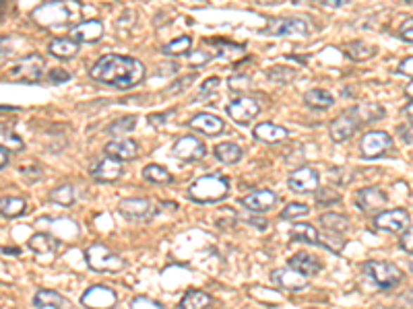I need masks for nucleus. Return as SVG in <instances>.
Listing matches in <instances>:
<instances>
[{
  "instance_id": "nucleus-8",
  "label": "nucleus",
  "mask_w": 413,
  "mask_h": 309,
  "mask_svg": "<svg viewBox=\"0 0 413 309\" xmlns=\"http://www.w3.org/2000/svg\"><path fill=\"white\" fill-rule=\"evenodd\" d=\"M310 23L300 17H277L271 19L269 25L262 29L265 35L286 37V35H310Z\"/></svg>"
},
{
  "instance_id": "nucleus-43",
  "label": "nucleus",
  "mask_w": 413,
  "mask_h": 309,
  "mask_svg": "<svg viewBox=\"0 0 413 309\" xmlns=\"http://www.w3.org/2000/svg\"><path fill=\"white\" fill-rule=\"evenodd\" d=\"M130 309H165L159 301L151 299V297H145V295H139L130 301Z\"/></svg>"
},
{
  "instance_id": "nucleus-6",
  "label": "nucleus",
  "mask_w": 413,
  "mask_h": 309,
  "mask_svg": "<svg viewBox=\"0 0 413 309\" xmlns=\"http://www.w3.org/2000/svg\"><path fill=\"white\" fill-rule=\"evenodd\" d=\"M44 66H46L44 58L37 56V54H32V56L19 60L8 68L6 81H11V83H27V85L37 83L44 77Z\"/></svg>"
},
{
  "instance_id": "nucleus-27",
  "label": "nucleus",
  "mask_w": 413,
  "mask_h": 309,
  "mask_svg": "<svg viewBox=\"0 0 413 309\" xmlns=\"http://www.w3.org/2000/svg\"><path fill=\"white\" fill-rule=\"evenodd\" d=\"M289 239L300 242V244H308V246H320V233L310 223H296L289 229Z\"/></svg>"
},
{
  "instance_id": "nucleus-49",
  "label": "nucleus",
  "mask_w": 413,
  "mask_h": 309,
  "mask_svg": "<svg viewBox=\"0 0 413 309\" xmlns=\"http://www.w3.org/2000/svg\"><path fill=\"white\" fill-rule=\"evenodd\" d=\"M320 6H326V8H343L348 6L351 0H314Z\"/></svg>"
},
{
  "instance_id": "nucleus-9",
  "label": "nucleus",
  "mask_w": 413,
  "mask_h": 309,
  "mask_svg": "<svg viewBox=\"0 0 413 309\" xmlns=\"http://www.w3.org/2000/svg\"><path fill=\"white\" fill-rule=\"evenodd\" d=\"M81 305L85 309H114L118 305V295L106 284H94L81 295Z\"/></svg>"
},
{
  "instance_id": "nucleus-55",
  "label": "nucleus",
  "mask_w": 413,
  "mask_h": 309,
  "mask_svg": "<svg viewBox=\"0 0 413 309\" xmlns=\"http://www.w3.org/2000/svg\"><path fill=\"white\" fill-rule=\"evenodd\" d=\"M403 112H405V114H407L409 118H413V101H412V103H407V105H405V110H403Z\"/></svg>"
},
{
  "instance_id": "nucleus-13",
  "label": "nucleus",
  "mask_w": 413,
  "mask_h": 309,
  "mask_svg": "<svg viewBox=\"0 0 413 309\" xmlns=\"http://www.w3.org/2000/svg\"><path fill=\"white\" fill-rule=\"evenodd\" d=\"M260 114V103L256 101L255 97H248V95H242L238 99H234L229 105H227V116L234 120V122L250 124L256 116Z\"/></svg>"
},
{
  "instance_id": "nucleus-47",
  "label": "nucleus",
  "mask_w": 413,
  "mask_h": 309,
  "mask_svg": "<svg viewBox=\"0 0 413 309\" xmlns=\"http://www.w3.org/2000/svg\"><path fill=\"white\" fill-rule=\"evenodd\" d=\"M48 79H50V83H66V81H70V72H66L63 68H54L48 74Z\"/></svg>"
},
{
  "instance_id": "nucleus-42",
  "label": "nucleus",
  "mask_w": 413,
  "mask_h": 309,
  "mask_svg": "<svg viewBox=\"0 0 413 309\" xmlns=\"http://www.w3.org/2000/svg\"><path fill=\"white\" fill-rule=\"evenodd\" d=\"M2 147H6L8 151H21L25 145H23V140H21L15 132L2 128Z\"/></svg>"
},
{
  "instance_id": "nucleus-5",
  "label": "nucleus",
  "mask_w": 413,
  "mask_h": 309,
  "mask_svg": "<svg viewBox=\"0 0 413 309\" xmlns=\"http://www.w3.org/2000/svg\"><path fill=\"white\" fill-rule=\"evenodd\" d=\"M364 275L382 291H388V289L397 287L403 280V270H399V266H395L393 262H386V260L366 262L364 264Z\"/></svg>"
},
{
  "instance_id": "nucleus-40",
  "label": "nucleus",
  "mask_w": 413,
  "mask_h": 309,
  "mask_svg": "<svg viewBox=\"0 0 413 309\" xmlns=\"http://www.w3.org/2000/svg\"><path fill=\"white\" fill-rule=\"evenodd\" d=\"M310 213V206L308 204H302V202H289L286 209L279 213L281 221H298L302 216H308Z\"/></svg>"
},
{
  "instance_id": "nucleus-24",
  "label": "nucleus",
  "mask_w": 413,
  "mask_h": 309,
  "mask_svg": "<svg viewBox=\"0 0 413 309\" xmlns=\"http://www.w3.org/2000/svg\"><path fill=\"white\" fill-rule=\"evenodd\" d=\"M118 213L125 216V218L139 221V218H145V216L151 213V202L147 198H125L118 204Z\"/></svg>"
},
{
  "instance_id": "nucleus-48",
  "label": "nucleus",
  "mask_w": 413,
  "mask_h": 309,
  "mask_svg": "<svg viewBox=\"0 0 413 309\" xmlns=\"http://www.w3.org/2000/svg\"><path fill=\"white\" fill-rule=\"evenodd\" d=\"M192 81H194V74H191V77H184L182 81H178V83H174V85L170 87L167 95H172V93H182L186 85H192Z\"/></svg>"
},
{
  "instance_id": "nucleus-17",
  "label": "nucleus",
  "mask_w": 413,
  "mask_h": 309,
  "mask_svg": "<svg viewBox=\"0 0 413 309\" xmlns=\"http://www.w3.org/2000/svg\"><path fill=\"white\" fill-rule=\"evenodd\" d=\"M277 200H279V196L273 190H255V192L246 194L244 198H240V204L246 211L260 215V213H269L277 204Z\"/></svg>"
},
{
  "instance_id": "nucleus-7",
  "label": "nucleus",
  "mask_w": 413,
  "mask_h": 309,
  "mask_svg": "<svg viewBox=\"0 0 413 309\" xmlns=\"http://www.w3.org/2000/svg\"><path fill=\"white\" fill-rule=\"evenodd\" d=\"M393 147H395L393 136L384 130H370L360 140V151L366 159H379L388 151H393Z\"/></svg>"
},
{
  "instance_id": "nucleus-22",
  "label": "nucleus",
  "mask_w": 413,
  "mask_h": 309,
  "mask_svg": "<svg viewBox=\"0 0 413 309\" xmlns=\"http://www.w3.org/2000/svg\"><path fill=\"white\" fill-rule=\"evenodd\" d=\"M101 35H103V25L97 19L83 21V23H79L70 29V37H75L79 44H96V41H99Z\"/></svg>"
},
{
  "instance_id": "nucleus-35",
  "label": "nucleus",
  "mask_w": 413,
  "mask_h": 309,
  "mask_svg": "<svg viewBox=\"0 0 413 309\" xmlns=\"http://www.w3.org/2000/svg\"><path fill=\"white\" fill-rule=\"evenodd\" d=\"M27 246L33 251H37V254H50V251H54V249L61 247V242L56 237L48 235V233H33Z\"/></svg>"
},
{
  "instance_id": "nucleus-23",
  "label": "nucleus",
  "mask_w": 413,
  "mask_h": 309,
  "mask_svg": "<svg viewBox=\"0 0 413 309\" xmlns=\"http://www.w3.org/2000/svg\"><path fill=\"white\" fill-rule=\"evenodd\" d=\"M255 138H258L260 143H269V145H275V143H281L289 136V130L279 126V124L273 122H260L256 124L255 130H253Z\"/></svg>"
},
{
  "instance_id": "nucleus-26",
  "label": "nucleus",
  "mask_w": 413,
  "mask_h": 309,
  "mask_svg": "<svg viewBox=\"0 0 413 309\" xmlns=\"http://www.w3.org/2000/svg\"><path fill=\"white\" fill-rule=\"evenodd\" d=\"M81 44L75 37H58L48 46V52L58 60H70L79 54Z\"/></svg>"
},
{
  "instance_id": "nucleus-15",
  "label": "nucleus",
  "mask_w": 413,
  "mask_h": 309,
  "mask_svg": "<svg viewBox=\"0 0 413 309\" xmlns=\"http://www.w3.org/2000/svg\"><path fill=\"white\" fill-rule=\"evenodd\" d=\"M174 157H178L180 161H186V163H194V161H201L205 154H207V147L201 138L186 134V136H180L176 143H174Z\"/></svg>"
},
{
  "instance_id": "nucleus-31",
  "label": "nucleus",
  "mask_w": 413,
  "mask_h": 309,
  "mask_svg": "<svg viewBox=\"0 0 413 309\" xmlns=\"http://www.w3.org/2000/svg\"><path fill=\"white\" fill-rule=\"evenodd\" d=\"M50 200H52L54 204H58V206L68 209V206H72V204L77 202V188L70 184L56 185V188L50 192Z\"/></svg>"
},
{
  "instance_id": "nucleus-41",
  "label": "nucleus",
  "mask_w": 413,
  "mask_h": 309,
  "mask_svg": "<svg viewBox=\"0 0 413 309\" xmlns=\"http://www.w3.org/2000/svg\"><path fill=\"white\" fill-rule=\"evenodd\" d=\"M136 128V118L134 116H127V118H120V120H116L114 124H110V134L112 136H125L127 132H132Z\"/></svg>"
},
{
  "instance_id": "nucleus-30",
  "label": "nucleus",
  "mask_w": 413,
  "mask_h": 309,
  "mask_svg": "<svg viewBox=\"0 0 413 309\" xmlns=\"http://www.w3.org/2000/svg\"><path fill=\"white\" fill-rule=\"evenodd\" d=\"M304 103L312 110H329L335 103V97L324 89H310L304 95Z\"/></svg>"
},
{
  "instance_id": "nucleus-53",
  "label": "nucleus",
  "mask_w": 413,
  "mask_h": 309,
  "mask_svg": "<svg viewBox=\"0 0 413 309\" xmlns=\"http://www.w3.org/2000/svg\"><path fill=\"white\" fill-rule=\"evenodd\" d=\"M401 134H403V140L405 143H413V124L407 128H401Z\"/></svg>"
},
{
  "instance_id": "nucleus-1",
  "label": "nucleus",
  "mask_w": 413,
  "mask_h": 309,
  "mask_svg": "<svg viewBox=\"0 0 413 309\" xmlns=\"http://www.w3.org/2000/svg\"><path fill=\"white\" fill-rule=\"evenodd\" d=\"M89 74L94 81L114 89H130L145 79V64L132 56L108 54L91 66Z\"/></svg>"
},
{
  "instance_id": "nucleus-19",
  "label": "nucleus",
  "mask_w": 413,
  "mask_h": 309,
  "mask_svg": "<svg viewBox=\"0 0 413 309\" xmlns=\"http://www.w3.org/2000/svg\"><path fill=\"white\" fill-rule=\"evenodd\" d=\"M289 268H293L296 272H300L302 277L310 278L317 277L322 270V262L318 260L314 254H306V251H298L296 256L289 258Z\"/></svg>"
},
{
  "instance_id": "nucleus-14",
  "label": "nucleus",
  "mask_w": 413,
  "mask_h": 309,
  "mask_svg": "<svg viewBox=\"0 0 413 309\" xmlns=\"http://www.w3.org/2000/svg\"><path fill=\"white\" fill-rule=\"evenodd\" d=\"M89 176L96 180V182H101V184H112L116 180H120L122 176V161L106 154L101 159H97L96 163L91 165L89 169Z\"/></svg>"
},
{
  "instance_id": "nucleus-46",
  "label": "nucleus",
  "mask_w": 413,
  "mask_h": 309,
  "mask_svg": "<svg viewBox=\"0 0 413 309\" xmlns=\"http://www.w3.org/2000/svg\"><path fill=\"white\" fill-rule=\"evenodd\" d=\"M215 87H220V79H209L205 85H203V89L198 93V97L196 99H205V97H211V93H215Z\"/></svg>"
},
{
  "instance_id": "nucleus-51",
  "label": "nucleus",
  "mask_w": 413,
  "mask_h": 309,
  "mask_svg": "<svg viewBox=\"0 0 413 309\" xmlns=\"http://www.w3.org/2000/svg\"><path fill=\"white\" fill-rule=\"evenodd\" d=\"M399 72L405 74V77H413V56L412 58H405L399 64Z\"/></svg>"
},
{
  "instance_id": "nucleus-11",
  "label": "nucleus",
  "mask_w": 413,
  "mask_h": 309,
  "mask_svg": "<svg viewBox=\"0 0 413 309\" xmlns=\"http://www.w3.org/2000/svg\"><path fill=\"white\" fill-rule=\"evenodd\" d=\"M355 204L366 215H376L388 204V196L376 185H368L355 192Z\"/></svg>"
},
{
  "instance_id": "nucleus-33",
  "label": "nucleus",
  "mask_w": 413,
  "mask_h": 309,
  "mask_svg": "<svg viewBox=\"0 0 413 309\" xmlns=\"http://www.w3.org/2000/svg\"><path fill=\"white\" fill-rule=\"evenodd\" d=\"M343 52L350 56L351 60H368V58H372L379 50H376V46H370V44H366V41H351L348 46H343Z\"/></svg>"
},
{
  "instance_id": "nucleus-36",
  "label": "nucleus",
  "mask_w": 413,
  "mask_h": 309,
  "mask_svg": "<svg viewBox=\"0 0 413 309\" xmlns=\"http://www.w3.org/2000/svg\"><path fill=\"white\" fill-rule=\"evenodd\" d=\"M192 48V37L189 35H180L178 39H172L170 44H163L161 46V54L165 56H184L189 54Z\"/></svg>"
},
{
  "instance_id": "nucleus-50",
  "label": "nucleus",
  "mask_w": 413,
  "mask_h": 309,
  "mask_svg": "<svg viewBox=\"0 0 413 309\" xmlns=\"http://www.w3.org/2000/svg\"><path fill=\"white\" fill-rule=\"evenodd\" d=\"M339 200H341V196L339 194H333L331 190H329V196H322V194L318 196V204L320 206H331V202H339Z\"/></svg>"
},
{
  "instance_id": "nucleus-28",
  "label": "nucleus",
  "mask_w": 413,
  "mask_h": 309,
  "mask_svg": "<svg viewBox=\"0 0 413 309\" xmlns=\"http://www.w3.org/2000/svg\"><path fill=\"white\" fill-rule=\"evenodd\" d=\"M0 213L4 218H17L27 213V200L19 196H2L0 200Z\"/></svg>"
},
{
  "instance_id": "nucleus-54",
  "label": "nucleus",
  "mask_w": 413,
  "mask_h": 309,
  "mask_svg": "<svg viewBox=\"0 0 413 309\" xmlns=\"http://www.w3.org/2000/svg\"><path fill=\"white\" fill-rule=\"evenodd\" d=\"M2 251H4L6 256H19V249H17V247H2Z\"/></svg>"
},
{
  "instance_id": "nucleus-18",
  "label": "nucleus",
  "mask_w": 413,
  "mask_h": 309,
  "mask_svg": "<svg viewBox=\"0 0 413 309\" xmlns=\"http://www.w3.org/2000/svg\"><path fill=\"white\" fill-rule=\"evenodd\" d=\"M186 124L191 126L192 130H196L201 134H207V136H217V134H222L223 128H225L222 118H217L215 114H207V112L194 114Z\"/></svg>"
},
{
  "instance_id": "nucleus-25",
  "label": "nucleus",
  "mask_w": 413,
  "mask_h": 309,
  "mask_svg": "<svg viewBox=\"0 0 413 309\" xmlns=\"http://www.w3.org/2000/svg\"><path fill=\"white\" fill-rule=\"evenodd\" d=\"M33 305L37 309H64L68 308V299L52 289H39L33 295Z\"/></svg>"
},
{
  "instance_id": "nucleus-32",
  "label": "nucleus",
  "mask_w": 413,
  "mask_h": 309,
  "mask_svg": "<svg viewBox=\"0 0 413 309\" xmlns=\"http://www.w3.org/2000/svg\"><path fill=\"white\" fill-rule=\"evenodd\" d=\"M213 153H215V159L222 161L223 165H234V163H238L242 159L244 151L238 145H234V143H220L213 149Z\"/></svg>"
},
{
  "instance_id": "nucleus-3",
  "label": "nucleus",
  "mask_w": 413,
  "mask_h": 309,
  "mask_svg": "<svg viewBox=\"0 0 413 309\" xmlns=\"http://www.w3.org/2000/svg\"><path fill=\"white\" fill-rule=\"evenodd\" d=\"M229 180L220 173H209L194 180L189 188V198L196 204H215L227 198Z\"/></svg>"
},
{
  "instance_id": "nucleus-56",
  "label": "nucleus",
  "mask_w": 413,
  "mask_h": 309,
  "mask_svg": "<svg viewBox=\"0 0 413 309\" xmlns=\"http://www.w3.org/2000/svg\"><path fill=\"white\" fill-rule=\"evenodd\" d=\"M407 95H409V97H413V83H409V85H407Z\"/></svg>"
},
{
  "instance_id": "nucleus-58",
  "label": "nucleus",
  "mask_w": 413,
  "mask_h": 309,
  "mask_svg": "<svg viewBox=\"0 0 413 309\" xmlns=\"http://www.w3.org/2000/svg\"><path fill=\"white\" fill-rule=\"evenodd\" d=\"M409 270H412V272H413V262H412V264H409Z\"/></svg>"
},
{
  "instance_id": "nucleus-20",
  "label": "nucleus",
  "mask_w": 413,
  "mask_h": 309,
  "mask_svg": "<svg viewBox=\"0 0 413 309\" xmlns=\"http://www.w3.org/2000/svg\"><path fill=\"white\" fill-rule=\"evenodd\" d=\"M271 280H273L277 287L286 289V291H302V289L308 287V278L302 277V275L296 272L293 268H277V270H273Z\"/></svg>"
},
{
  "instance_id": "nucleus-21",
  "label": "nucleus",
  "mask_w": 413,
  "mask_h": 309,
  "mask_svg": "<svg viewBox=\"0 0 413 309\" xmlns=\"http://www.w3.org/2000/svg\"><path fill=\"white\" fill-rule=\"evenodd\" d=\"M106 154H110L118 161H132L139 154V145L132 138L120 136V138H114L112 143L106 145Z\"/></svg>"
},
{
  "instance_id": "nucleus-12",
  "label": "nucleus",
  "mask_w": 413,
  "mask_h": 309,
  "mask_svg": "<svg viewBox=\"0 0 413 309\" xmlns=\"http://www.w3.org/2000/svg\"><path fill=\"white\" fill-rule=\"evenodd\" d=\"M412 223V216L405 209H390L374 216V227L386 233H403Z\"/></svg>"
},
{
  "instance_id": "nucleus-10",
  "label": "nucleus",
  "mask_w": 413,
  "mask_h": 309,
  "mask_svg": "<svg viewBox=\"0 0 413 309\" xmlns=\"http://www.w3.org/2000/svg\"><path fill=\"white\" fill-rule=\"evenodd\" d=\"M362 118L357 116V112H355V107H351L348 112H343L341 116H337L331 126H329V132H331V138L335 140V143H343V140H348L351 138L357 130H360V126H362Z\"/></svg>"
},
{
  "instance_id": "nucleus-39",
  "label": "nucleus",
  "mask_w": 413,
  "mask_h": 309,
  "mask_svg": "<svg viewBox=\"0 0 413 309\" xmlns=\"http://www.w3.org/2000/svg\"><path fill=\"white\" fill-rule=\"evenodd\" d=\"M320 246L333 254H339L345 247V237H343V233L326 231V233H320Z\"/></svg>"
},
{
  "instance_id": "nucleus-37",
  "label": "nucleus",
  "mask_w": 413,
  "mask_h": 309,
  "mask_svg": "<svg viewBox=\"0 0 413 309\" xmlns=\"http://www.w3.org/2000/svg\"><path fill=\"white\" fill-rule=\"evenodd\" d=\"M143 178H145L147 182H151V184H170V182H174L172 173H170L165 167L158 165V163H149V165H145V169H143Z\"/></svg>"
},
{
  "instance_id": "nucleus-57",
  "label": "nucleus",
  "mask_w": 413,
  "mask_h": 309,
  "mask_svg": "<svg viewBox=\"0 0 413 309\" xmlns=\"http://www.w3.org/2000/svg\"><path fill=\"white\" fill-rule=\"evenodd\" d=\"M256 2H262V4H271V2H277V0H256Z\"/></svg>"
},
{
  "instance_id": "nucleus-29",
  "label": "nucleus",
  "mask_w": 413,
  "mask_h": 309,
  "mask_svg": "<svg viewBox=\"0 0 413 309\" xmlns=\"http://www.w3.org/2000/svg\"><path fill=\"white\" fill-rule=\"evenodd\" d=\"M211 295H207L205 291H198V289H191L184 293V297L180 299L178 309H207L211 305Z\"/></svg>"
},
{
  "instance_id": "nucleus-45",
  "label": "nucleus",
  "mask_w": 413,
  "mask_h": 309,
  "mask_svg": "<svg viewBox=\"0 0 413 309\" xmlns=\"http://www.w3.org/2000/svg\"><path fill=\"white\" fill-rule=\"evenodd\" d=\"M399 35H401V39H403V41L413 44V19H405V21L401 23V27H399Z\"/></svg>"
},
{
  "instance_id": "nucleus-2",
  "label": "nucleus",
  "mask_w": 413,
  "mask_h": 309,
  "mask_svg": "<svg viewBox=\"0 0 413 309\" xmlns=\"http://www.w3.org/2000/svg\"><path fill=\"white\" fill-rule=\"evenodd\" d=\"M79 15H81L79 2H72V0H50L37 6L32 13L33 21L48 29L66 27L70 21L79 19Z\"/></svg>"
},
{
  "instance_id": "nucleus-38",
  "label": "nucleus",
  "mask_w": 413,
  "mask_h": 309,
  "mask_svg": "<svg viewBox=\"0 0 413 309\" xmlns=\"http://www.w3.org/2000/svg\"><path fill=\"white\" fill-rule=\"evenodd\" d=\"M211 46L217 50V58L220 60H229V58H238L240 54H244V46H236V44H229V41H217L213 39Z\"/></svg>"
},
{
  "instance_id": "nucleus-52",
  "label": "nucleus",
  "mask_w": 413,
  "mask_h": 309,
  "mask_svg": "<svg viewBox=\"0 0 413 309\" xmlns=\"http://www.w3.org/2000/svg\"><path fill=\"white\" fill-rule=\"evenodd\" d=\"M8 154H11V151H8L6 147H0V167H2V169H4V167L8 165V161H11Z\"/></svg>"
},
{
  "instance_id": "nucleus-16",
  "label": "nucleus",
  "mask_w": 413,
  "mask_h": 309,
  "mask_svg": "<svg viewBox=\"0 0 413 309\" xmlns=\"http://www.w3.org/2000/svg\"><path fill=\"white\" fill-rule=\"evenodd\" d=\"M318 184H320V178H318L317 169H312V167H300V169L291 171L289 180H287L289 190L296 194H312L318 190Z\"/></svg>"
},
{
  "instance_id": "nucleus-4",
  "label": "nucleus",
  "mask_w": 413,
  "mask_h": 309,
  "mask_svg": "<svg viewBox=\"0 0 413 309\" xmlns=\"http://www.w3.org/2000/svg\"><path fill=\"white\" fill-rule=\"evenodd\" d=\"M85 262L94 272H120L127 268V262L122 256L114 254L112 249L103 244H94L85 249Z\"/></svg>"
},
{
  "instance_id": "nucleus-44",
  "label": "nucleus",
  "mask_w": 413,
  "mask_h": 309,
  "mask_svg": "<svg viewBox=\"0 0 413 309\" xmlns=\"http://www.w3.org/2000/svg\"><path fill=\"white\" fill-rule=\"evenodd\" d=\"M399 244H401V247H403L407 254H412L413 256V227H407V229L401 233V237H399Z\"/></svg>"
},
{
  "instance_id": "nucleus-34",
  "label": "nucleus",
  "mask_w": 413,
  "mask_h": 309,
  "mask_svg": "<svg viewBox=\"0 0 413 309\" xmlns=\"http://www.w3.org/2000/svg\"><path fill=\"white\" fill-rule=\"evenodd\" d=\"M320 225L324 231H333V233H345L350 229V221L345 215H339V213H324L320 215Z\"/></svg>"
}]
</instances>
